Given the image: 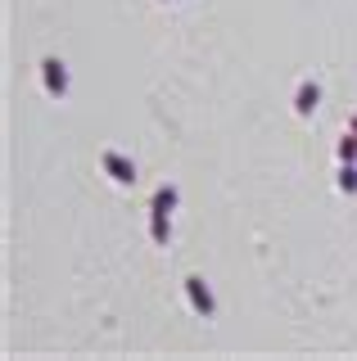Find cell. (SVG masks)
Segmentation results:
<instances>
[{"label": "cell", "instance_id": "4", "mask_svg": "<svg viewBox=\"0 0 357 361\" xmlns=\"http://www.w3.org/2000/svg\"><path fill=\"white\" fill-rule=\"evenodd\" d=\"M317 104V86H303V95H298V113H312Z\"/></svg>", "mask_w": 357, "mask_h": 361}, {"label": "cell", "instance_id": "2", "mask_svg": "<svg viewBox=\"0 0 357 361\" xmlns=\"http://www.w3.org/2000/svg\"><path fill=\"white\" fill-rule=\"evenodd\" d=\"M104 167H109V172H114V180H122V185H127V180H136V172H131V167L122 163L118 154H104Z\"/></svg>", "mask_w": 357, "mask_h": 361}, {"label": "cell", "instance_id": "3", "mask_svg": "<svg viewBox=\"0 0 357 361\" xmlns=\"http://www.w3.org/2000/svg\"><path fill=\"white\" fill-rule=\"evenodd\" d=\"M190 302H195V307H199V312H204V316H208V312H213V298H208V289H204V285H199V280H190Z\"/></svg>", "mask_w": 357, "mask_h": 361}, {"label": "cell", "instance_id": "1", "mask_svg": "<svg viewBox=\"0 0 357 361\" xmlns=\"http://www.w3.org/2000/svg\"><path fill=\"white\" fill-rule=\"evenodd\" d=\"M46 86H50V95H63L68 90V77H63V63H46Z\"/></svg>", "mask_w": 357, "mask_h": 361}]
</instances>
